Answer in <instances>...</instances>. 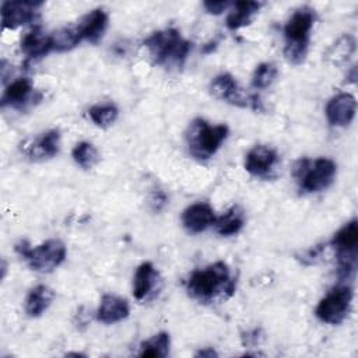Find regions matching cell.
Wrapping results in <instances>:
<instances>
[{
	"label": "cell",
	"mask_w": 358,
	"mask_h": 358,
	"mask_svg": "<svg viewBox=\"0 0 358 358\" xmlns=\"http://www.w3.org/2000/svg\"><path fill=\"white\" fill-rule=\"evenodd\" d=\"M236 281L225 262H215L194 270L186 280V291L193 299L208 303L218 298H229L235 292Z\"/></svg>",
	"instance_id": "cell-1"
},
{
	"label": "cell",
	"mask_w": 358,
	"mask_h": 358,
	"mask_svg": "<svg viewBox=\"0 0 358 358\" xmlns=\"http://www.w3.org/2000/svg\"><path fill=\"white\" fill-rule=\"evenodd\" d=\"M151 60L165 69H180L192 49V42L185 39L176 28L152 32L143 42Z\"/></svg>",
	"instance_id": "cell-2"
},
{
	"label": "cell",
	"mask_w": 358,
	"mask_h": 358,
	"mask_svg": "<svg viewBox=\"0 0 358 358\" xmlns=\"http://www.w3.org/2000/svg\"><path fill=\"white\" fill-rule=\"evenodd\" d=\"M316 20L315 10L305 6L292 13L284 25V56L292 64H301L308 53L310 31Z\"/></svg>",
	"instance_id": "cell-3"
},
{
	"label": "cell",
	"mask_w": 358,
	"mask_h": 358,
	"mask_svg": "<svg viewBox=\"0 0 358 358\" xmlns=\"http://www.w3.org/2000/svg\"><path fill=\"white\" fill-rule=\"evenodd\" d=\"M228 133L227 124H210L201 117L193 119L186 130L189 154L200 162L210 159L225 141Z\"/></svg>",
	"instance_id": "cell-4"
},
{
	"label": "cell",
	"mask_w": 358,
	"mask_h": 358,
	"mask_svg": "<svg viewBox=\"0 0 358 358\" xmlns=\"http://www.w3.org/2000/svg\"><path fill=\"white\" fill-rule=\"evenodd\" d=\"M15 252L27 262L31 270L38 273H50L66 259L67 249L60 239H48L32 248L27 241H20L14 246Z\"/></svg>",
	"instance_id": "cell-5"
},
{
	"label": "cell",
	"mask_w": 358,
	"mask_h": 358,
	"mask_svg": "<svg viewBox=\"0 0 358 358\" xmlns=\"http://www.w3.org/2000/svg\"><path fill=\"white\" fill-rule=\"evenodd\" d=\"M337 165L330 158L299 159L294 166V176L303 193H317L327 189L336 176Z\"/></svg>",
	"instance_id": "cell-6"
},
{
	"label": "cell",
	"mask_w": 358,
	"mask_h": 358,
	"mask_svg": "<svg viewBox=\"0 0 358 358\" xmlns=\"http://www.w3.org/2000/svg\"><path fill=\"white\" fill-rule=\"evenodd\" d=\"M330 245L336 250L338 262V275L341 278H350L357 267V248H358V224L357 220H351L344 224L330 241Z\"/></svg>",
	"instance_id": "cell-7"
},
{
	"label": "cell",
	"mask_w": 358,
	"mask_h": 358,
	"mask_svg": "<svg viewBox=\"0 0 358 358\" xmlns=\"http://www.w3.org/2000/svg\"><path fill=\"white\" fill-rule=\"evenodd\" d=\"M352 288L347 284L331 288L317 303L316 317L327 324H340L351 310Z\"/></svg>",
	"instance_id": "cell-8"
},
{
	"label": "cell",
	"mask_w": 358,
	"mask_h": 358,
	"mask_svg": "<svg viewBox=\"0 0 358 358\" xmlns=\"http://www.w3.org/2000/svg\"><path fill=\"white\" fill-rule=\"evenodd\" d=\"M210 94L227 103H231L238 108H250L253 110H264L260 98L255 94L245 95L242 88L238 85V81L229 73H221L215 76L210 83Z\"/></svg>",
	"instance_id": "cell-9"
},
{
	"label": "cell",
	"mask_w": 358,
	"mask_h": 358,
	"mask_svg": "<svg viewBox=\"0 0 358 358\" xmlns=\"http://www.w3.org/2000/svg\"><path fill=\"white\" fill-rule=\"evenodd\" d=\"M43 1L35 0H8L1 3V25L4 29H17L18 27L32 24L39 18V10Z\"/></svg>",
	"instance_id": "cell-10"
},
{
	"label": "cell",
	"mask_w": 358,
	"mask_h": 358,
	"mask_svg": "<svg viewBox=\"0 0 358 358\" xmlns=\"http://www.w3.org/2000/svg\"><path fill=\"white\" fill-rule=\"evenodd\" d=\"M42 99V94L34 90V84L28 77H20L11 81L0 99L1 108H13L27 110Z\"/></svg>",
	"instance_id": "cell-11"
},
{
	"label": "cell",
	"mask_w": 358,
	"mask_h": 358,
	"mask_svg": "<svg viewBox=\"0 0 358 358\" xmlns=\"http://www.w3.org/2000/svg\"><path fill=\"white\" fill-rule=\"evenodd\" d=\"M280 164L278 152L264 144L252 147L245 155V169L256 178L270 179L275 176L277 166Z\"/></svg>",
	"instance_id": "cell-12"
},
{
	"label": "cell",
	"mask_w": 358,
	"mask_h": 358,
	"mask_svg": "<svg viewBox=\"0 0 358 358\" xmlns=\"http://www.w3.org/2000/svg\"><path fill=\"white\" fill-rule=\"evenodd\" d=\"M357 112V101L351 94L341 92L333 96L326 105V117L330 126L344 127L348 126Z\"/></svg>",
	"instance_id": "cell-13"
},
{
	"label": "cell",
	"mask_w": 358,
	"mask_h": 358,
	"mask_svg": "<svg viewBox=\"0 0 358 358\" xmlns=\"http://www.w3.org/2000/svg\"><path fill=\"white\" fill-rule=\"evenodd\" d=\"M217 215L208 203L199 201L186 207L182 213V224L185 229L190 234L204 232L207 228L213 227Z\"/></svg>",
	"instance_id": "cell-14"
},
{
	"label": "cell",
	"mask_w": 358,
	"mask_h": 358,
	"mask_svg": "<svg viewBox=\"0 0 358 358\" xmlns=\"http://www.w3.org/2000/svg\"><path fill=\"white\" fill-rule=\"evenodd\" d=\"M60 150V131L56 129L48 130L34 138V141L28 143L22 147L24 154L32 161H43L53 158L59 154Z\"/></svg>",
	"instance_id": "cell-15"
},
{
	"label": "cell",
	"mask_w": 358,
	"mask_h": 358,
	"mask_svg": "<svg viewBox=\"0 0 358 358\" xmlns=\"http://www.w3.org/2000/svg\"><path fill=\"white\" fill-rule=\"evenodd\" d=\"M108 14L102 8H94L83 15L74 28L81 41L98 43L108 28Z\"/></svg>",
	"instance_id": "cell-16"
},
{
	"label": "cell",
	"mask_w": 358,
	"mask_h": 358,
	"mask_svg": "<svg viewBox=\"0 0 358 358\" xmlns=\"http://www.w3.org/2000/svg\"><path fill=\"white\" fill-rule=\"evenodd\" d=\"M158 282L159 273L154 264L150 262L141 263L133 277V296L140 302L147 301L158 288Z\"/></svg>",
	"instance_id": "cell-17"
},
{
	"label": "cell",
	"mask_w": 358,
	"mask_h": 358,
	"mask_svg": "<svg viewBox=\"0 0 358 358\" xmlns=\"http://www.w3.org/2000/svg\"><path fill=\"white\" fill-rule=\"evenodd\" d=\"M130 313L129 302L117 295L105 294L96 309V320L103 324H113L126 319Z\"/></svg>",
	"instance_id": "cell-18"
},
{
	"label": "cell",
	"mask_w": 358,
	"mask_h": 358,
	"mask_svg": "<svg viewBox=\"0 0 358 358\" xmlns=\"http://www.w3.org/2000/svg\"><path fill=\"white\" fill-rule=\"evenodd\" d=\"M21 50L28 60H36L53 50L50 35L43 32L39 27H34L21 39Z\"/></svg>",
	"instance_id": "cell-19"
},
{
	"label": "cell",
	"mask_w": 358,
	"mask_h": 358,
	"mask_svg": "<svg viewBox=\"0 0 358 358\" xmlns=\"http://www.w3.org/2000/svg\"><path fill=\"white\" fill-rule=\"evenodd\" d=\"M53 296V291L45 284H38L31 288L25 298L27 315L31 317H39L50 306Z\"/></svg>",
	"instance_id": "cell-20"
},
{
	"label": "cell",
	"mask_w": 358,
	"mask_h": 358,
	"mask_svg": "<svg viewBox=\"0 0 358 358\" xmlns=\"http://www.w3.org/2000/svg\"><path fill=\"white\" fill-rule=\"evenodd\" d=\"M263 3L260 1H235L232 10L227 17V28L236 31L252 22L253 15L260 10Z\"/></svg>",
	"instance_id": "cell-21"
},
{
	"label": "cell",
	"mask_w": 358,
	"mask_h": 358,
	"mask_svg": "<svg viewBox=\"0 0 358 358\" xmlns=\"http://www.w3.org/2000/svg\"><path fill=\"white\" fill-rule=\"evenodd\" d=\"M245 225V213L239 206L229 207L224 214L217 217L214 227L221 236H232L241 232Z\"/></svg>",
	"instance_id": "cell-22"
},
{
	"label": "cell",
	"mask_w": 358,
	"mask_h": 358,
	"mask_svg": "<svg viewBox=\"0 0 358 358\" xmlns=\"http://www.w3.org/2000/svg\"><path fill=\"white\" fill-rule=\"evenodd\" d=\"M171 338L166 331H159L140 344V357L165 358L169 354Z\"/></svg>",
	"instance_id": "cell-23"
},
{
	"label": "cell",
	"mask_w": 358,
	"mask_h": 358,
	"mask_svg": "<svg viewBox=\"0 0 358 358\" xmlns=\"http://www.w3.org/2000/svg\"><path fill=\"white\" fill-rule=\"evenodd\" d=\"M117 115H119V109L112 102L96 103L88 109V116L92 120V123L102 129L113 124L115 120L117 119Z\"/></svg>",
	"instance_id": "cell-24"
},
{
	"label": "cell",
	"mask_w": 358,
	"mask_h": 358,
	"mask_svg": "<svg viewBox=\"0 0 358 358\" xmlns=\"http://www.w3.org/2000/svg\"><path fill=\"white\" fill-rule=\"evenodd\" d=\"M71 157L74 162L83 169H91L99 161V152L94 147V144L88 141H80L71 151Z\"/></svg>",
	"instance_id": "cell-25"
},
{
	"label": "cell",
	"mask_w": 358,
	"mask_h": 358,
	"mask_svg": "<svg viewBox=\"0 0 358 358\" xmlns=\"http://www.w3.org/2000/svg\"><path fill=\"white\" fill-rule=\"evenodd\" d=\"M355 52V41L351 35H343L327 52V59L334 64H343Z\"/></svg>",
	"instance_id": "cell-26"
},
{
	"label": "cell",
	"mask_w": 358,
	"mask_h": 358,
	"mask_svg": "<svg viewBox=\"0 0 358 358\" xmlns=\"http://www.w3.org/2000/svg\"><path fill=\"white\" fill-rule=\"evenodd\" d=\"M50 39H52V48L56 52L71 50L81 42L74 27H64L55 31L53 34H50Z\"/></svg>",
	"instance_id": "cell-27"
},
{
	"label": "cell",
	"mask_w": 358,
	"mask_h": 358,
	"mask_svg": "<svg viewBox=\"0 0 358 358\" xmlns=\"http://www.w3.org/2000/svg\"><path fill=\"white\" fill-rule=\"evenodd\" d=\"M277 67L273 63H260L252 76V87L256 90H264L270 87L277 77Z\"/></svg>",
	"instance_id": "cell-28"
},
{
	"label": "cell",
	"mask_w": 358,
	"mask_h": 358,
	"mask_svg": "<svg viewBox=\"0 0 358 358\" xmlns=\"http://www.w3.org/2000/svg\"><path fill=\"white\" fill-rule=\"evenodd\" d=\"M203 7H204V10H206L208 14L218 15V14L227 11L229 7H232V3H231V1H227V0H221V1H204V3H203Z\"/></svg>",
	"instance_id": "cell-29"
},
{
	"label": "cell",
	"mask_w": 358,
	"mask_h": 358,
	"mask_svg": "<svg viewBox=\"0 0 358 358\" xmlns=\"http://www.w3.org/2000/svg\"><path fill=\"white\" fill-rule=\"evenodd\" d=\"M151 204L154 207V210H161L165 204H166V196L162 192H157L154 193V196L151 197Z\"/></svg>",
	"instance_id": "cell-30"
},
{
	"label": "cell",
	"mask_w": 358,
	"mask_h": 358,
	"mask_svg": "<svg viewBox=\"0 0 358 358\" xmlns=\"http://www.w3.org/2000/svg\"><path fill=\"white\" fill-rule=\"evenodd\" d=\"M259 330L255 329L252 331H248L245 336H242V338H246V341L243 340V344L246 345H253V344H257L259 343Z\"/></svg>",
	"instance_id": "cell-31"
},
{
	"label": "cell",
	"mask_w": 358,
	"mask_h": 358,
	"mask_svg": "<svg viewBox=\"0 0 358 358\" xmlns=\"http://www.w3.org/2000/svg\"><path fill=\"white\" fill-rule=\"evenodd\" d=\"M218 354L211 348V347H206L203 350H200L196 357H203V358H213V357H217Z\"/></svg>",
	"instance_id": "cell-32"
},
{
	"label": "cell",
	"mask_w": 358,
	"mask_h": 358,
	"mask_svg": "<svg viewBox=\"0 0 358 358\" xmlns=\"http://www.w3.org/2000/svg\"><path fill=\"white\" fill-rule=\"evenodd\" d=\"M6 273H7V263H6V260L3 259V260H1V278L6 277Z\"/></svg>",
	"instance_id": "cell-33"
},
{
	"label": "cell",
	"mask_w": 358,
	"mask_h": 358,
	"mask_svg": "<svg viewBox=\"0 0 358 358\" xmlns=\"http://www.w3.org/2000/svg\"><path fill=\"white\" fill-rule=\"evenodd\" d=\"M67 355H76V357H84V354H80V352H69Z\"/></svg>",
	"instance_id": "cell-34"
}]
</instances>
